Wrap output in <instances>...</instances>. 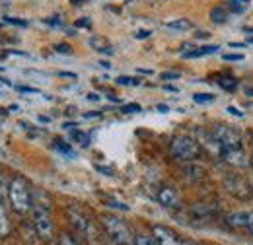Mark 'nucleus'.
<instances>
[{"mask_svg": "<svg viewBox=\"0 0 253 245\" xmlns=\"http://www.w3.org/2000/svg\"><path fill=\"white\" fill-rule=\"evenodd\" d=\"M70 2H72V4H76V6H78V4H84V2H86V0H70Z\"/></svg>", "mask_w": 253, "mask_h": 245, "instance_id": "nucleus-47", "label": "nucleus"}, {"mask_svg": "<svg viewBox=\"0 0 253 245\" xmlns=\"http://www.w3.org/2000/svg\"><path fill=\"white\" fill-rule=\"evenodd\" d=\"M45 24H49V26H57V28H59L63 22H61L59 18H47V20H45Z\"/></svg>", "mask_w": 253, "mask_h": 245, "instance_id": "nucleus-33", "label": "nucleus"}, {"mask_svg": "<svg viewBox=\"0 0 253 245\" xmlns=\"http://www.w3.org/2000/svg\"><path fill=\"white\" fill-rule=\"evenodd\" d=\"M222 160L234 167H250L252 165V160L250 156L244 152L242 148H230V150H224L222 154Z\"/></svg>", "mask_w": 253, "mask_h": 245, "instance_id": "nucleus-10", "label": "nucleus"}, {"mask_svg": "<svg viewBox=\"0 0 253 245\" xmlns=\"http://www.w3.org/2000/svg\"><path fill=\"white\" fill-rule=\"evenodd\" d=\"M59 245H78V242L70 234H61L59 236Z\"/></svg>", "mask_w": 253, "mask_h": 245, "instance_id": "nucleus-23", "label": "nucleus"}, {"mask_svg": "<svg viewBox=\"0 0 253 245\" xmlns=\"http://www.w3.org/2000/svg\"><path fill=\"white\" fill-rule=\"evenodd\" d=\"M10 230L12 228H10V220H8V214H6V208L0 203V238H8Z\"/></svg>", "mask_w": 253, "mask_h": 245, "instance_id": "nucleus-14", "label": "nucleus"}, {"mask_svg": "<svg viewBox=\"0 0 253 245\" xmlns=\"http://www.w3.org/2000/svg\"><path fill=\"white\" fill-rule=\"evenodd\" d=\"M211 20H212L214 24H226V20H228V8H226V6H216V8H212V10H211Z\"/></svg>", "mask_w": 253, "mask_h": 245, "instance_id": "nucleus-15", "label": "nucleus"}, {"mask_svg": "<svg viewBox=\"0 0 253 245\" xmlns=\"http://www.w3.org/2000/svg\"><path fill=\"white\" fill-rule=\"evenodd\" d=\"M244 31H248V33H252L253 35V28H244Z\"/></svg>", "mask_w": 253, "mask_h": 245, "instance_id": "nucleus-48", "label": "nucleus"}, {"mask_svg": "<svg viewBox=\"0 0 253 245\" xmlns=\"http://www.w3.org/2000/svg\"><path fill=\"white\" fill-rule=\"evenodd\" d=\"M76 28H90V20L86 18V20H78L76 22Z\"/></svg>", "mask_w": 253, "mask_h": 245, "instance_id": "nucleus-34", "label": "nucleus"}, {"mask_svg": "<svg viewBox=\"0 0 253 245\" xmlns=\"http://www.w3.org/2000/svg\"><path fill=\"white\" fill-rule=\"evenodd\" d=\"M193 101L195 103H212L214 101V95L212 93H195L193 95Z\"/></svg>", "mask_w": 253, "mask_h": 245, "instance_id": "nucleus-20", "label": "nucleus"}, {"mask_svg": "<svg viewBox=\"0 0 253 245\" xmlns=\"http://www.w3.org/2000/svg\"><path fill=\"white\" fill-rule=\"evenodd\" d=\"M18 92L22 93H39L37 88H30V86H18Z\"/></svg>", "mask_w": 253, "mask_h": 245, "instance_id": "nucleus-32", "label": "nucleus"}, {"mask_svg": "<svg viewBox=\"0 0 253 245\" xmlns=\"http://www.w3.org/2000/svg\"><path fill=\"white\" fill-rule=\"evenodd\" d=\"M72 140L74 142H78V144H82V146H88L90 144V136L86 134V132H80V130H72Z\"/></svg>", "mask_w": 253, "mask_h": 245, "instance_id": "nucleus-19", "label": "nucleus"}, {"mask_svg": "<svg viewBox=\"0 0 253 245\" xmlns=\"http://www.w3.org/2000/svg\"><path fill=\"white\" fill-rule=\"evenodd\" d=\"M252 234H253V230H252Z\"/></svg>", "mask_w": 253, "mask_h": 245, "instance_id": "nucleus-53", "label": "nucleus"}, {"mask_svg": "<svg viewBox=\"0 0 253 245\" xmlns=\"http://www.w3.org/2000/svg\"><path fill=\"white\" fill-rule=\"evenodd\" d=\"M101 224H103V228H105V232H107V236H109L111 242H115L117 245L134 244L128 226H126L121 218H117V216H103L101 218Z\"/></svg>", "mask_w": 253, "mask_h": 245, "instance_id": "nucleus-2", "label": "nucleus"}, {"mask_svg": "<svg viewBox=\"0 0 253 245\" xmlns=\"http://www.w3.org/2000/svg\"><path fill=\"white\" fill-rule=\"evenodd\" d=\"M6 24H12V26H18V28H28V22L26 20H18V18H4Z\"/></svg>", "mask_w": 253, "mask_h": 245, "instance_id": "nucleus-26", "label": "nucleus"}, {"mask_svg": "<svg viewBox=\"0 0 253 245\" xmlns=\"http://www.w3.org/2000/svg\"><path fill=\"white\" fill-rule=\"evenodd\" d=\"M209 37V33L207 31H201V33H197V39H207Z\"/></svg>", "mask_w": 253, "mask_h": 245, "instance_id": "nucleus-37", "label": "nucleus"}, {"mask_svg": "<svg viewBox=\"0 0 253 245\" xmlns=\"http://www.w3.org/2000/svg\"><path fill=\"white\" fill-rule=\"evenodd\" d=\"M134 245H158L154 242V238H148V236H138L134 240Z\"/></svg>", "mask_w": 253, "mask_h": 245, "instance_id": "nucleus-24", "label": "nucleus"}, {"mask_svg": "<svg viewBox=\"0 0 253 245\" xmlns=\"http://www.w3.org/2000/svg\"><path fill=\"white\" fill-rule=\"evenodd\" d=\"M246 95H250V97H253V86H252V88H246Z\"/></svg>", "mask_w": 253, "mask_h": 245, "instance_id": "nucleus-44", "label": "nucleus"}, {"mask_svg": "<svg viewBox=\"0 0 253 245\" xmlns=\"http://www.w3.org/2000/svg\"><path fill=\"white\" fill-rule=\"evenodd\" d=\"M152 238L158 245H183L179 236L168 226H154L152 228Z\"/></svg>", "mask_w": 253, "mask_h": 245, "instance_id": "nucleus-9", "label": "nucleus"}, {"mask_svg": "<svg viewBox=\"0 0 253 245\" xmlns=\"http://www.w3.org/2000/svg\"><path fill=\"white\" fill-rule=\"evenodd\" d=\"M218 86L224 88V90H228V92H234L238 88V82L234 78H226V80H218Z\"/></svg>", "mask_w": 253, "mask_h": 245, "instance_id": "nucleus-22", "label": "nucleus"}, {"mask_svg": "<svg viewBox=\"0 0 253 245\" xmlns=\"http://www.w3.org/2000/svg\"><path fill=\"white\" fill-rule=\"evenodd\" d=\"M0 115H4V111H0Z\"/></svg>", "mask_w": 253, "mask_h": 245, "instance_id": "nucleus-51", "label": "nucleus"}, {"mask_svg": "<svg viewBox=\"0 0 253 245\" xmlns=\"http://www.w3.org/2000/svg\"><path fill=\"white\" fill-rule=\"evenodd\" d=\"M74 126H76V124H74V122H64V128H66V130H72V128H74Z\"/></svg>", "mask_w": 253, "mask_h": 245, "instance_id": "nucleus-38", "label": "nucleus"}, {"mask_svg": "<svg viewBox=\"0 0 253 245\" xmlns=\"http://www.w3.org/2000/svg\"><path fill=\"white\" fill-rule=\"evenodd\" d=\"M158 109L162 111V113H168V111H169V107H168V105H158Z\"/></svg>", "mask_w": 253, "mask_h": 245, "instance_id": "nucleus-39", "label": "nucleus"}, {"mask_svg": "<svg viewBox=\"0 0 253 245\" xmlns=\"http://www.w3.org/2000/svg\"><path fill=\"white\" fill-rule=\"evenodd\" d=\"M95 169H97V171H103L105 175H111V169H109V167H101V165H95Z\"/></svg>", "mask_w": 253, "mask_h": 245, "instance_id": "nucleus-35", "label": "nucleus"}, {"mask_svg": "<svg viewBox=\"0 0 253 245\" xmlns=\"http://www.w3.org/2000/svg\"><path fill=\"white\" fill-rule=\"evenodd\" d=\"M212 134L216 136V140L222 144L224 150H230V148H242V136L236 128L232 126H226V124H216L212 128Z\"/></svg>", "mask_w": 253, "mask_h": 245, "instance_id": "nucleus-6", "label": "nucleus"}, {"mask_svg": "<svg viewBox=\"0 0 253 245\" xmlns=\"http://www.w3.org/2000/svg\"><path fill=\"white\" fill-rule=\"evenodd\" d=\"M252 146H253V136H252Z\"/></svg>", "mask_w": 253, "mask_h": 245, "instance_id": "nucleus-52", "label": "nucleus"}, {"mask_svg": "<svg viewBox=\"0 0 253 245\" xmlns=\"http://www.w3.org/2000/svg\"><path fill=\"white\" fill-rule=\"evenodd\" d=\"M226 224L234 230H253V210H238L226 218Z\"/></svg>", "mask_w": 253, "mask_h": 245, "instance_id": "nucleus-8", "label": "nucleus"}, {"mask_svg": "<svg viewBox=\"0 0 253 245\" xmlns=\"http://www.w3.org/2000/svg\"><path fill=\"white\" fill-rule=\"evenodd\" d=\"M99 64H101L103 68H111V64H109V62H107V61H101V62H99Z\"/></svg>", "mask_w": 253, "mask_h": 245, "instance_id": "nucleus-45", "label": "nucleus"}, {"mask_svg": "<svg viewBox=\"0 0 253 245\" xmlns=\"http://www.w3.org/2000/svg\"><path fill=\"white\" fill-rule=\"evenodd\" d=\"M164 90H168V92H177V88H173V86H164Z\"/></svg>", "mask_w": 253, "mask_h": 245, "instance_id": "nucleus-43", "label": "nucleus"}, {"mask_svg": "<svg viewBox=\"0 0 253 245\" xmlns=\"http://www.w3.org/2000/svg\"><path fill=\"white\" fill-rule=\"evenodd\" d=\"M222 183H224V189L238 201H252L253 199V185L242 175H236V173L224 175Z\"/></svg>", "mask_w": 253, "mask_h": 245, "instance_id": "nucleus-4", "label": "nucleus"}, {"mask_svg": "<svg viewBox=\"0 0 253 245\" xmlns=\"http://www.w3.org/2000/svg\"><path fill=\"white\" fill-rule=\"evenodd\" d=\"M55 51H57V53H63V55H70V47H68V45H64V43L57 45V47H55Z\"/></svg>", "mask_w": 253, "mask_h": 245, "instance_id": "nucleus-31", "label": "nucleus"}, {"mask_svg": "<svg viewBox=\"0 0 253 245\" xmlns=\"http://www.w3.org/2000/svg\"><path fill=\"white\" fill-rule=\"evenodd\" d=\"M150 35H152V31L150 30H138L136 33H134L136 39H146V37H150Z\"/></svg>", "mask_w": 253, "mask_h": 245, "instance_id": "nucleus-30", "label": "nucleus"}, {"mask_svg": "<svg viewBox=\"0 0 253 245\" xmlns=\"http://www.w3.org/2000/svg\"><path fill=\"white\" fill-rule=\"evenodd\" d=\"M138 72H142V74H152V70H146V68H140Z\"/></svg>", "mask_w": 253, "mask_h": 245, "instance_id": "nucleus-46", "label": "nucleus"}, {"mask_svg": "<svg viewBox=\"0 0 253 245\" xmlns=\"http://www.w3.org/2000/svg\"><path fill=\"white\" fill-rule=\"evenodd\" d=\"M248 2L250 0H228V10L234 14H242V12H246Z\"/></svg>", "mask_w": 253, "mask_h": 245, "instance_id": "nucleus-17", "label": "nucleus"}, {"mask_svg": "<svg viewBox=\"0 0 253 245\" xmlns=\"http://www.w3.org/2000/svg\"><path fill=\"white\" fill-rule=\"evenodd\" d=\"M88 99H92V101H97V99H99V95H97V93H90V95H88Z\"/></svg>", "mask_w": 253, "mask_h": 245, "instance_id": "nucleus-40", "label": "nucleus"}, {"mask_svg": "<svg viewBox=\"0 0 253 245\" xmlns=\"http://www.w3.org/2000/svg\"><path fill=\"white\" fill-rule=\"evenodd\" d=\"M32 220H33V226H35V232H37V236L41 240H51L53 238V222H51L49 208L39 206V204H33Z\"/></svg>", "mask_w": 253, "mask_h": 245, "instance_id": "nucleus-5", "label": "nucleus"}, {"mask_svg": "<svg viewBox=\"0 0 253 245\" xmlns=\"http://www.w3.org/2000/svg\"><path fill=\"white\" fill-rule=\"evenodd\" d=\"M248 43H252V45H253V37H252V39H250V41H248Z\"/></svg>", "mask_w": 253, "mask_h": 245, "instance_id": "nucleus-49", "label": "nucleus"}, {"mask_svg": "<svg viewBox=\"0 0 253 245\" xmlns=\"http://www.w3.org/2000/svg\"><path fill=\"white\" fill-rule=\"evenodd\" d=\"M222 59L226 62H238V61H244V55H236V53H224Z\"/></svg>", "mask_w": 253, "mask_h": 245, "instance_id": "nucleus-25", "label": "nucleus"}, {"mask_svg": "<svg viewBox=\"0 0 253 245\" xmlns=\"http://www.w3.org/2000/svg\"><path fill=\"white\" fill-rule=\"evenodd\" d=\"M183 245H193V244H187V242H183Z\"/></svg>", "mask_w": 253, "mask_h": 245, "instance_id": "nucleus-50", "label": "nucleus"}, {"mask_svg": "<svg viewBox=\"0 0 253 245\" xmlns=\"http://www.w3.org/2000/svg\"><path fill=\"white\" fill-rule=\"evenodd\" d=\"M226 111H228L230 115H234V117H238V119H244V113H242V111H240L238 107H234V105H230V107H228Z\"/></svg>", "mask_w": 253, "mask_h": 245, "instance_id": "nucleus-29", "label": "nucleus"}, {"mask_svg": "<svg viewBox=\"0 0 253 245\" xmlns=\"http://www.w3.org/2000/svg\"><path fill=\"white\" fill-rule=\"evenodd\" d=\"M179 76V72H162V80H177Z\"/></svg>", "mask_w": 253, "mask_h": 245, "instance_id": "nucleus-28", "label": "nucleus"}, {"mask_svg": "<svg viewBox=\"0 0 253 245\" xmlns=\"http://www.w3.org/2000/svg\"><path fill=\"white\" fill-rule=\"evenodd\" d=\"M4 193H6V191H4V181L0 179V199H2V195H4Z\"/></svg>", "mask_w": 253, "mask_h": 245, "instance_id": "nucleus-41", "label": "nucleus"}, {"mask_svg": "<svg viewBox=\"0 0 253 245\" xmlns=\"http://www.w3.org/2000/svg\"><path fill=\"white\" fill-rule=\"evenodd\" d=\"M230 47H242V49H244V47H246V43H230Z\"/></svg>", "mask_w": 253, "mask_h": 245, "instance_id": "nucleus-42", "label": "nucleus"}, {"mask_svg": "<svg viewBox=\"0 0 253 245\" xmlns=\"http://www.w3.org/2000/svg\"><path fill=\"white\" fill-rule=\"evenodd\" d=\"M84 117H86V119H95V117H101V113H86Z\"/></svg>", "mask_w": 253, "mask_h": 245, "instance_id": "nucleus-36", "label": "nucleus"}, {"mask_svg": "<svg viewBox=\"0 0 253 245\" xmlns=\"http://www.w3.org/2000/svg\"><path fill=\"white\" fill-rule=\"evenodd\" d=\"M115 82H117L119 86H138V84H140L138 78H130V76H119Z\"/></svg>", "mask_w": 253, "mask_h": 245, "instance_id": "nucleus-21", "label": "nucleus"}, {"mask_svg": "<svg viewBox=\"0 0 253 245\" xmlns=\"http://www.w3.org/2000/svg\"><path fill=\"white\" fill-rule=\"evenodd\" d=\"M53 148H55L57 152H61V154H64V156H68V158H74V150H72L68 144H64L63 140H55Z\"/></svg>", "mask_w": 253, "mask_h": 245, "instance_id": "nucleus-18", "label": "nucleus"}, {"mask_svg": "<svg viewBox=\"0 0 253 245\" xmlns=\"http://www.w3.org/2000/svg\"><path fill=\"white\" fill-rule=\"evenodd\" d=\"M8 199L18 214H28L33 208V195L24 177H14L8 185Z\"/></svg>", "mask_w": 253, "mask_h": 245, "instance_id": "nucleus-1", "label": "nucleus"}, {"mask_svg": "<svg viewBox=\"0 0 253 245\" xmlns=\"http://www.w3.org/2000/svg\"><path fill=\"white\" fill-rule=\"evenodd\" d=\"M166 28H169V30H177V31H185V30H191V28H193V24H191L189 20H183V18H179V20H171V22H166Z\"/></svg>", "mask_w": 253, "mask_h": 245, "instance_id": "nucleus-16", "label": "nucleus"}, {"mask_svg": "<svg viewBox=\"0 0 253 245\" xmlns=\"http://www.w3.org/2000/svg\"><path fill=\"white\" fill-rule=\"evenodd\" d=\"M158 203L166 208H179L181 203H179V195L175 193L173 187H162L158 193Z\"/></svg>", "mask_w": 253, "mask_h": 245, "instance_id": "nucleus-12", "label": "nucleus"}, {"mask_svg": "<svg viewBox=\"0 0 253 245\" xmlns=\"http://www.w3.org/2000/svg\"><path fill=\"white\" fill-rule=\"evenodd\" d=\"M197 142L207 150V152L211 154L212 158H222V154H224V148H222V144L216 140V136L212 134V132H207V130H199L197 132Z\"/></svg>", "mask_w": 253, "mask_h": 245, "instance_id": "nucleus-7", "label": "nucleus"}, {"mask_svg": "<svg viewBox=\"0 0 253 245\" xmlns=\"http://www.w3.org/2000/svg\"><path fill=\"white\" fill-rule=\"evenodd\" d=\"M123 113H138L140 111V105L138 103H128V105H123L121 107Z\"/></svg>", "mask_w": 253, "mask_h": 245, "instance_id": "nucleus-27", "label": "nucleus"}, {"mask_svg": "<svg viewBox=\"0 0 253 245\" xmlns=\"http://www.w3.org/2000/svg\"><path fill=\"white\" fill-rule=\"evenodd\" d=\"M169 152L179 162H193L199 156V152H201V144L195 138H191V136H177L171 142Z\"/></svg>", "mask_w": 253, "mask_h": 245, "instance_id": "nucleus-3", "label": "nucleus"}, {"mask_svg": "<svg viewBox=\"0 0 253 245\" xmlns=\"http://www.w3.org/2000/svg\"><path fill=\"white\" fill-rule=\"evenodd\" d=\"M220 47L218 45H207V47H199V49H193V51H185L181 53L183 59H201V57H207V55H214Z\"/></svg>", "mask_w": 253, "mask_h": 245, "instance_id": "nucleus-13", "label": "nucleus"}, {"mask_svg": "<svg viewBox=\"0 0 253 245\" xmlns=\"http://www.w3.org/2000/svg\"><path fill=\"white\" fill-rule=\"evenodd\" d=\"M66 214H68V220H70V224L74 226L76 232H80V234H84V236H90V232H92L90 220L82 214L80 210H76V208H68Z\"/></svg>", "mask_w": 253, "mask_h": 245, "instance_id": "nucleus-11", "label": "nucleus"}]
</instances>
